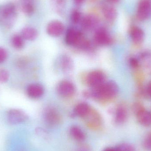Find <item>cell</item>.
<instances>
[{"mask_svg":"<svg viewBox=\"0 0 151 151\" xmlns=\"http://www.w3.org/2000/svg\"><path fill=\"white\" fill-rule=\"evenodd\" d=\"M38 32L33 27H26L21 32V36L24 40H27L33 41L37 38L38 36Z\"/></svg>","mask_w":151,"mask_h":151,"instance_id":"ffe728a7","label":"cell"},{"mask_svg":"<svg viewBox=\"0 0 151 151\" xmlns=\"http://www.w3.org/2000/svg\"><path fill=\"white\" fill-rule=\"evenodd\" d=\"M106 76L100 70L92 71L88 74L86 78L87 84L93 88L100 86L105 82Z\"/></svg>","mask_w":151,"mask_h":151,"instance_id":"8992f818","label":"cell"},{"mask_svg":"<svg viewBox=\"0 0 151 151\" xmlns=\"http://www.w3.org/2000/svg\"><path fill=\"white\" fill-rule=\"evenodd\" d=\"M76 151H91L89 149L85 146H81L77 149Z\"/></svg>","mask_w":151,"mask_h":151,"instance_id":"4dcf8cb0","label":"cell"},{"mask_svg":"<svg viewBox=\"0 0 151 151\" xmlns=\"http://www.w3.org/2000/svg\"><path fill=\"white\" fill-rule=\"evenodd\" d=\"M129 65H130V67L132 69H135V70L138 69L141 65L139 59L137 58H129Z\"/></svg>","mask_w":151,"mask_h":151,"instance_id":"484cf974","label":"cell"},{"mask_svg":"<svg viewBox=\"0 0 151 151\" xmlns=\"http://www.w3.org/2000/svg\"><path fill=\"white\" fill-rule=\"evenodd\" d=\"M22 9L24 13L30 16L34 12V6L30 0H23L22 4Z\"/></svg>","mask_w":151,"mask_h":151,"instance_id":"7402d4cb","label":"cell"},{"mask_svg":"<svg viewBox=\"0 0 151 151\" xmlns=\"http://www.w3.org/2000/svg\"><path fill=\"white\" fill-rule=\"evenodd\" d=\"M118 84L114 81L104 82L98 87L93 88L91 95L100 101H109L114 99L119 93Z\"/></svg>","mask_w":151,"mask_h":151,"instance_id":"6da1fadb","label":"cell"},{"mask_svg":"<svg viewBox=\"0 0 151 151\" xmlns=\"http://www.w3.org/2000/svg\"><path fill=\"white\" fill-rule=\"evenodd\" d=\"M117 151H137L134 146L130 144H121L116 147Z\"/></svg>","mask_w":151,"mask_h":151,"instance_id":"cb8c5ba5","label":"cell"},{"mask_svg":"<svg viewBox=\"0 0 151 151\" xmlns=\"http://www.w3.org/2000/svg\"><path fill=\"white\" fill-rule=\"evenodd\" d=\"M128 110L127 107L123 104H119L115 112L114 120L117 124H122L127 121L128 118Z\"/></svg>","mask_w":151,"mask_h":151,"instance_id":"5bb4252c","label":"cell"},{"mask_svg":"<svg viewBox=\"0 0 151 151\" xmlns=\"http://www.w3.org/2000/svg\"><path fill=\"white\" fill-rule=\"evenodd\" d=\"M24 38L21 35H15L12 39V46L17 49H20L24 47Z\"/></svg>","mask_w":151,"mask_h":151,"instance_id":"603a6c76","label":"cell"},{"mask_svg":"<svg viewBox=\"0 0 151 151\" xmlns=\"http://www.w3.org/2000/svg\"><path fill=\"white\" fill-rule=\"evenodd\" d=\"M7 118L9 123L16 125L25 122L28 119V116L21 110L12 109L8 111Z\"/></svg>","mask_w":151,"mask_h":151,"instance_id":"52a82bcc","label":"cell"},{"mask_svg":"<svg viewBox=\"0 0 151 151\" xmlns=\"http://www.w3.org/2000/svg\"><path fill=\"white\" fill-rule=\"evenodd\" d=\"M108 2L112 4H115L119 2L120 0H107Z\"/></svg>","mask_w":151,"mask_h":151,"instance_id":"836d02e7","label":"cell"},{"mask_svg":"<svg viewBox=\"0 0 151 151\" xmlns=\"http://www.w3.org/2000/svg\"><path fill=\"white\" fill-rule=\"evenodd\" d=\"M129 35L131 40L135 44H140L144 40V32L137 26L133 25L130 27Z\"/></svg>","mask_w":151,"mask_h":151,"instance_id":"7c38bea8","label":"cell"},{"mask_svg":"<svg viewBox=\"0 0 151 151\" xmlns=\"http://www.w3.org/2000/svg\"><path fill=\"white\" fill-rule=\"evenodd\" d=\"M151 16V0H140L137 6L136 18L139 21L148 19Z\"/></svg>","mask_w":151,"mask_h":151,"instance_id":"5b68a950","label":"cell"},{"mask_svg":"<svg viewBox=\"0 0 151 151\" xmlns=\"http://www.w3.org/2000/svg\"><path fill=\"white\" fill-rule=\"evenodd\" d=\"M85 0H74V3L76 5H81L84 2Z\"/></svg>","mask_w":151,"mask_h":151,"instance_id":"d6a6232c","label":"cell"},{"mask_svg":"<svg viewBox=\"0 0 151 151\" xmlns=\"http://www.w3.org/2000/svg\"><path fill=\"white\" fill-rule=\"evenodd\" d=\"M44 117L47 123L53 127L59 125L62 120L59 113L53 107L47 108L44 113Z\"/></svg>","mask_w":151,"mask_h":151,"instance_id":"ba28073f","label":"cell"},{"mask_svg":"<svg viewBox=\"0 0 151 151\" xmlns=\"http://www.w3.org/2000/svg\"><path fill=\"white\" fill-rule=\"evenodd\" d=\"M88 118V124L89 127L93 129H98L101 127L102 124V119L97 112L92 110L86 118Z\"/></svg>","mask_w":151,"mask_h":151,"instance_id":"9a60e30c","label":"cell"},{"mask_svg":"<svg viewBox=\"0 0 151 151\" xmlns=\"http://www.w3.org/2000/svg\"><path fill=\"white\" fill-rule=\"evenodd\" d=\"M94 40L97 44L101 46L110 45L112 42V39L110 34L104 28H99L96 31Z\"/></svg>","mask_w":151,"mask_h":151,"instance_id":"30bf717a","label":"cell"},{"mask_svg":"<svg viewBox=\"0 0 151 151\" xmlns=\"http://www.w3.org/2000/svg\"><path fill=\"white\" fill-rule=\"evenodd\" d=\"M60 65L63 71L69 72L72 69L73 63L70 58L66 55H63L60 58Z\"/></svg>","mask_w":151,"mask_h":151,"instance_id":"44dd1931","label":"cell"},{"mask_svg":"<svg viewBox=\"0 0 151 151\" xmlns=\"http://www.w3.org/2000/svg\"><path fill=\"white\" fill-rule=\"evenodd\" d=\"M103 151H117L116 148H113V147H107L104 149Z\"/></svg>","mask_w":151,"mask_h":151,"instance_id":"1f68e13d","label":"cell"},{"mask_svg":"<svg viewBox=\"0 0 151 151\" xmlns=\"http://www.w3.org/2000/svg\"><path fill=\"white\" fill-rule=\"evenodd\" d=\"M8 53L5 49L0 47V63L4 62L7 58Z\"/></svg>","mask_w":151,"mask_h":151,"instance_id":"f1b7e54d","label":"cell"},{"mask_svg":"<svg viewBox=\"0 0 151 151\" xmlns=\"http://www.w3.org/2000/svg\"><path fill=\"white\" fill-rule=\"evenodd\" d=\"M71 136L76 141H83L86 138V135L83 130L78 126H73L70 129Z\"/></svg>","mask_w":151,"mask_h":151,"instance_id":"d6986e66","label":"cell"},{"mask_svg":"<svg viewBox=\"0 0 151 151\" xmlns=\"http://www.w3.org/2000/svg\"><path fill=\"white\" fill-rule=\"evenodd\" d=\"M143 145L146 150L151 151V133L145 137L143 142Z\"/></svg>","mask_w":151,"mask_h":151,"instance_id":"83f0119b","label":"cell"},{"mask_svg":"<svg viewBox=\"0 0 151 151\" xmlns=\"http://www.w3.org/2000/svg\"><path fill=\"white\" fill-rule=\"evenodd\" d=\"M44 92L43 86L39 83H32L28 85L27 89V95L32 99L40 98L42 96Z\"/></svg>","mask_w":151,"mask_h":151,"instance_id":"4fadbf2b","label":"cell"},{"mask_svg":"<svg viewBox=\"0 0 151 151\" xmlns=\"http://www.w3.org/2000/svg\"><path fill=\"white\" fill-rule=\"evenodd\" d=\"M57 91L59 95L64 97H70L75 93L74 84L69 81L64 80L59 83L58 86Z\"/></svg>","mask_w":151,"mask_h":151,"instance_id":"9c48e42d","label":"cell"},{"mask_svg":"<svg viewBox=\"0 0 151 151\" xmlns=\"http://www.w3.org/2000/svg\"><path fill=\"white\" fill-rule=\"evenodd\" d=\"M81 14L78 10H73L71 14V19L74 24H78L81 20Z\"/></svg>","mask_w":151,"mask_h":151,"instance_id":"d4e9b609","label":"cell"},{"mask_svg":"<svg viewBox=\"0 0 151 151\" xmlns=\"http://www.w3.org/2000/svg\"><path fill=\"white\" fill-rule=\"evenodd\" d=\"M9 77V72L5 69H0V83H5Z\"/></svg>","mask_w":151,"mask_h":151,"instance_id":"4316f807","label":"cell"},{"mask_svg":"<svg viewBox=\"0 0 151 151\" xmlns=\"http://www.w3.org/2000/svg\"><path fill=\"white\" fill-rule=\"evenodd\" d=\"M98 21V19L96 16L90 14L83 17L81 20V23L83 29L90 30L97 24Z\"/></svg>","mask_w":151,"mask_h":151,"instance_id":"e0dca14e","label":"cell"},{"mask_svg":"<svg viewBox=\"0 0 151 151\" xmlns=\"http://www.w3.org/2000/svg\"><path fill=\"white\" fill-rule=\"evenodd\" d=\"M65 27L63 23L58 20H54L50 22L47 26L48 34L52 37H58L63 33Z\"/></svg>","mask_w":151,"mask_h":151,"instance_id":"8fae6325","label":"cell"},{"mask_svg":"<svg viewBox=\"0 0 151 151\" xmlns=\"http://www.w3.org/2000/svg\"><path fill=\"white\" fill-rule=\"evenodd\" d=\"M65 41L67 45L82 49H85L88 43V40L84 38L82 33L73 27L69 28L66 31Z\"/></svg>","mask_w":151,"mask_h":151,"instance_id":"3957f363","label":"cell"},{"mask_svg":"<svg viewBox=\"0 0 151 151\" xmlns=\"http://www.w3.org/2000/svg\"><path fill=\"white\" fill-rule=\"evenodd\" d=\"M132 108L137 121L141 125L145 127L151 126V112L146 110L139 102L134 103Z\"/></svg>","mask_w":151,"mask_h":151,"instance_id":"277c9868","label":"cell"},{"mask_svg":"<svg viewBox=\"0 0 151 151\" xmlns=\"http://www.w3.org/2000/svg\"><path fill=\"white\" fill-rule=\"evenodd\" d=\"M145 91L147 95L151 98V81H150L147 84Z\"/></svg>","mask_w":151,"mask_h":151,"instance_id":"f546056e","label":"cell"},{"mask_svg":"<svg viewBox=\"0 0 151 151\" xmlns=\"http://www.w3.org/2000/svg\"><path fill=\"white\" fill-rule=\"evenodd\" d=\"M102 13L105 18L110 22L114 21L117 17V11L111 4H104L102 7Z\"/></svg>","mask_w":151,"mask_h":151,"instance_id":"2e32d148","label":"cell"},{"mask_svg":"<svg viewBox=\"0 0 151 151\" xmlns=\"http://www.w3.org/2000/svg\"><path fill=\"white\" fill-rule=\"evenodd\" d=\"M91 110L90 106L87 103H81L75 106L74 111L76 115L84 118L88 116Z\"/></svg>","mask_w":151,"mask_h":151,"instance_id":"ac0fdd59","label":"cell"},{"mask_svg":"<svg viewBox=\"0 0 151 151\" xmlns=\"http://www.w3.org/2000/svg\"><path fill=\"white\" fill-rule=\"evenodd\" d=\"M17 18L16 5L12 3H6L0 6V24L7 28H11Z\"/></svg>","mask_w":151,"mask_h":151,"instance_id":"7a4b0ae2","label":"cell"}]
</instances>
